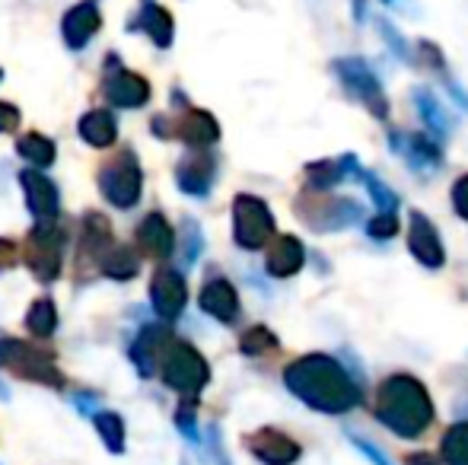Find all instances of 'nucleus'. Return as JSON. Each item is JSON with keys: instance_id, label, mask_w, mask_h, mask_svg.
<instances>
[{"instance_id": "f257e3e1", "label": "nucleus", "mask_w": 468, "mask_h": 465, "mask_svg": "<svg viewBox=\"0 0 468 465\" xmlns=\"http://www.w3.org/2000/svg\"><path fill=\"white\" fill-rule=\"evenodd\" d=\"M283 386L306 408L322 415H347L364 402V389L332 354H303L283 370Z\"/></svg>"}, {"instance_id": "f03ea898", "label": "nucleus", "mask_w": 468, "mask_h": 465, "mask_svg": "<svg viewBox=\"0 0 468 465\" xmlns=\"http://www.w3.org/2000/svg\"><path fill=\"white\" fill-rule=\"evenodd\" d=\"M376 421L401 440H420L431 430L437 408L427 386L411 373H392L376 389Z\"/></svg>"}, {"instance_id": "7ed1b4c3", "label": "nucleus", "mask_w": 468, "mask_h": 465, "mask_svg": "<svg viewBox=\"0 0 468 465\" xmlns=\"http://www.w3.org/2000/svg\"><path fill=\"white\" fill-rule=\"evenodd\" d=\"M332 70L354 102H360L376 122H388L386 90H382L379 77L373 74V68L364 61V58H338V61L332 64Z\"/></svg>"}, {"instance_id": "20e7f679", "label": "nucleus", "mask_w": 468, "mask_h": 465, "mask_svg": "<svg viewBox=\"0 0 468 465\" xmlns=\"http://www.w3.org/2000/svg\"><path fill=\"white\" fill-rule=\"evenodd\" d=\"M0 370H10L13 376L29 379V383L38 386H51V389L64 386V376L55 360L36 344L16 342V338H0Z\"/></svg>"}, {"instance_id": "39448f33", "label": "nucleus", "mask_w": 468, "mask_h": 465, "mask_svg": "<svg viewBox=\"0 0 468 465\" xmlns=\"http://www.w3.org/2000/svg\"><path fill=\"white\" fill-rule=\"evenodd\" d=\"M296 214L313 233H338L351 230L364 220V207L354 198H313V195H303L296 201Z\"/></svg>"}, {"instance_id": "423d86ee", "label": "nucleus", "mask_w": 468, "mask_h": 465, "mask_svg": "<svg viewBox=\"0 0 468 465\" xmlns=\"http://www.w3.org/2000/svg\"><path fill=\"white\" fill-rule=\"evenodd\" d=\"M233 239L246 252L271 246L274 239V214L255 195H236L233 198Z\"/></svg>"}, {"instance_id": "0eeeda50", "label": "nucleus", "mask_w": 468, "mask_h": 465, "mask_svg": "<svg viewBox=\"0 0 468 465\" xmlns=\"http://www.w3.org/2000/svg\"><path fill=\"white\" fill-rule=\"evenodd\" d=\"M160 366H163V383L188 398H195L210 379V366H207V360H204V354L197 348H191L188 342L169 344Z\"/></svg>"}, {"instance_id": "6e6552de", "label": "nucleus", "mask_w": 468, "mask_h": 465, "mask_svg": "<svg viewBox=\"0 0 468 465\" xmlns=\"http://www.w3.org/2000/svg\"><path fill=\"white\" fill-rule=\"evenodd\" d=\"M141 188H144V173H141V163L131 150H124L122 156L102 166L99 173V192L109 205L115 207H134L141 201Z\"/></svg>"}, {"instance_id": "1a4fd4ad", "label": "nucleus", "mask_w": 468, "mask_h": 465, "mask_svg": "<svg viewBox=\"0 0 468 465\" xmlns=\"http://www.w3.org/2000/svg\"><path fill=\"white\" fill-rule=\"evenodd\" d=\"M23 259L38 280H55L64 265V233L58 230V224H36L26 239Z\"/></svg>"}, {"instance_id": "9d476101", "label": "nucleus", "mask_w": 468, "mask_h": 465, "mask_svg": "<svg viewBox=\"0 0 468 465\" xmlns=\"http://www.w3.org/2000/svg\"><path fill=\"white\" fill-rule=\"evenodd\" d=\"M102 93L118 109H141L150 100V83L134 70L118 68L115 58H109V68H105L102 77Z\"/></svg>"}, {"instance_id": "9b49d317", "label": "nucleus", "mask_w": 468, "mask_h": 465, "mask_svg": "<svg viewBox=\"0 0 468 465\" xmlns=\"http://www.w3.org/2000/svg\"><path fill=\"white\" fill-rule=\"evenodd\" d=\"M19 185L26 195V207L36 217V224H58V214H61V195L51 179H45V173L38 169H23L19 173Z\"/></svg>"}, {"instance_id": "f8f14e48", "label": "nucleus", "mask_w": 468, "mask_h": 465, "mask_svg": "<svg viewBox=\"0 0 468 465\" xmlns=\"http://www.w3.org/2000/svg\"><path fill=\"white\" fill-rule=\"evenodd\" d=\"M249 453L261 465H296L303 456V447L290 434L278 428H259L246 437Z\"/></svg>"}, {"instance_id": "ddd939ff", "label": "nucleus", "mask_w": 468, "mask_h": 465, "mask_svg": "<svg viewBox=\"0 0 468 465\" xmlns=\"http://www.w3.org/2000/svg\"><path fill=\"white\" fill-rule=\"evenodd\" d=\"M408 252L424 268H431V271L446 265V248L443 239H440V230L424 211H411V220H408Z\"/></svg>"}, {"instance_id": "4468645a", "label": "nucleus", "mask_w": 468, "mask_h": 465, "mask_svg": "<svg viewBox=\"0 0 468 465\" xmlns=\"http://www.w3.org/2000/svg\"><path fill=\"white\" fill-rule=\"evenodd\" d=\"M150 303H154L156 316L166 319V322H176L188 303L186 278L179 271H173V268H160L154 274V284H150Z\"/></svg>"}, {"instance_id": "2eb2a0df", "label": "nucleus", "mask_w": 468, "mask_h": 465, "mask_svg": "<svg viewBox=\"0 0 468 465\" xmlns=\"http://www.w3.org/2000/svg\"><path fill=\"white\" fill-rule=\"evenodd\" d=\"M357 156L345 153V156H335V160H315L303 169V188L309 195H328L332 188H338L347 175H357Z\"/></svg>"}, {"instance_id": "dca6fc26", "label": "nucleus", "mask_w": 468, "mask_h": 465, "mask_svg": "<svg viewBox=\"0 0 468 465\" xmlns=\"http://www.w3.org/2000/svg\"><path fill=\"white\" fill-rule=\"evenodd\" d=\"M176 182L191 198H204L217 182V156H210L207 150H191L176 166Z\"/></svg>"}, {"instance_id": "f3484780", "label": "nucleus", "mask_w": 468, "mask_h": 465, "mask_svg": "<svg viewBox=\"0 0 468 465\" xmlns=\"http://www.w3.org/2000/svg\"><path fill=\"white\" fill-rule=\"evenodd\" d=\"M99 26H102L99 0H80V4L64 13V23H61L64 45H68L70 51H83L90 45V38L99 32Z\"/></svg>"}, {"instance_id": "a211bd4d", "label": "nucleus", "mask_w": 468, "mask_h": 465, "mask_svg": "<svg viewBox=\"0 0 468 465\" xmlns=\"http://www.w3.org/2000/svg\"><path fill=\"white\" fill-rule=\"evenodd\" d=\"M388 147H392L399 156H405L408 166H414V169L443 166V150H440V143L427 134H401V131H392V134H388Z\"/></svg>"}, {"instance_id": "6ab92c4d", "label": "nucleus", "mask_w": 468, "mask_h": 465, "mask_svg": "<svg viewBox=\"0 0 468 465\" xmlns=\"http://www.w3.org/2000/svg\"><path fill=\"white\" fill-rule=\"evenodd\" d=\"M197 306H201L210 319H217V322H223V325L239 319V293H236V287L229 284L227 278L207 280V284L201 287Z\"/></svg>"}, {"instance_id": "aec40b11", "label": "nucleus", "mask_w": 468, "mask_h": 465, "mask_svg": "<svg viewBox=\"0 0 468 465\" xmlns=\"http://www.w3.org/2000/svg\"><path fill=\"white\" fill-rule=\"evenodd\" d=\"M169 137H179V141H186L188 147H195V150H207L220 141V124H217V118L210 112H204V109H188V112L173 124Z\"/></svg>"}, {"instance_id": "412c9836", "label": "nucleus", "mask_w": 468, "mask_h": 465, "mask_svg": "<svg viewBox=\"0 0 468 465\" xmlns=\"http://www.w3.org/2000/svg\"><path fill=\"white\" fill-rule=\"evenodd\" d=\"M137 246H141V252H147L150 259H160V261H166L169 255H173L176 233L160 211L147 214V217L137 224Z\"/></svg>"}, {"instance_id": "4be33fe9", "label": "nucleus", "mask_w": 468, "mask_h": 465, "mask_svg": "<svg viewBox=\"0 0 468 465\" xmlns=\"http://www.w3.org/2000/svg\"><path fill=\"white\" fill-rule=\"evenodd\" d=\"M306 265V248L296 236H274L271 246H268L265 268L271 278H293Z\"/></svg>"}, {"instance_id": "5701e85b", "label": "nucleus", "mask_w": 468, "mask_h": 465, "mask_svg": "<svg viewBox=\"0 0 468 465\" xmlns=\"http://www.w3.org/2000/svg\"><path fill=\"white\" fill-rule=\"evenodd\" d=\"M173 342H176V338L169 335V329H163V325H150V329L137 338L134 351H131L137 370H141L144 376H150V373L163 364V357H166V351H169V344H173Z\"/></svg>"}, {"instance_id": "b1692460", "label": "nucleus", "mask_w": 468, "mask_h": 465, "mask_svg": "<svg viewBox=\"0 0 468 465\" xmlns=\"http://www.w3.org/2000/svg\"><path fill=\"white\" fill-rule=\"evenodd\" d=\"M134 29H144L150 36V42L156 48H169L173 45V36H176V23H173V13L166 6L154 4V0H144L141 6V16H137Z\"/></svg>"}, {"instance_id": "393cba45", "label": "nucleus", "mask_w": 468, "mask_h": 465, "mask_svg": "<svg viewBox=\"0 0 468 465\" xmlns=\"http://www.w3.org/2000/svg\"><path fill=\"white\" fill-rule=\"evenodd\" d=\"M77 131H80V137L90 143V147H109V143H115V137H118V122L109 109H93V112H87L80 118Z\"/></svg>"}, {"instance_id": "a878e982", "label": "nucleus", "mask_w": 468, "mask_h": 465, "mask_svg": "<svg viewBox=\"0 0 468 465\" xmlns=\"http://www.w3.org/2000/svg\"><path fill=\"white\" fill-rule=\"evenodd\" d=\"M16 153L23 156L32 169H48L51 163H55L58 150H55V141H51V137L32 131V134H23L16 141Z\"/></svg>"}, {"instance_id": "bb28decb", "label": "nucleus", "mask_w": 468, "mask_h": 465, "mask_svg": "<svg viewBox=\"0 0 468 465\" xmlns=\"http://www.w3.org/2000/svg\"><path fill=\"white\" fill-rule=\"evenodd\" d=\"M414 106H418L420 118H424V124L433 131V134H437V137L450 134V118H446L443 106H440V100L431 93V90H427V87L414 90Z\"/></svg>"}, {"instance_id": "cd10ccee", "label": "nucleus", "mask_w": 468, "mask_h": 465, "mask_svg": "<svg viewBox=\"0 0 468 465\" xmlns=\"http://www.w3.org/2000/svg\"><path fill=\"white\" fill-rule=\"evenodd\" d=\"M440 456L446 465H468V421H456L446 428Z\"/></svg>"}, {"instance_id": "c85d7f7f", "label": "nucleus", "mask_w": 468, "mask_h": 465, "mask_svg": "<svg viewBox=\"0 0 468 465\" xmlns=\"http://www.w3.org/2000/svg\"><path fill=\"white\" fill-rule=\"evenodd\" d=\"M102 274L105 278H115V280H128L134 278L137 271H141V261H137V255L131 252L128 246H112L109 255L102 259Z\"/></svg>"}, {"instance_id": "c756f323", "label": "nucleus", "mask_w": 468, "mask_h": 465, "mask_svg": "<svg viewBox=\"0 0 468 465\" xmlns=\"http://www.w3.org/2000/svg\"><path fill=\"white\" fill-rule=\"evenodd\" d=\"M93 428L99 430V437H102V443H105V449H109V453H122V449H124V421H122V415H115V411H96Z\"/></svg>"}, {"instance_id": "7c9ffc66", "label": "nucleus", "mask_w": 468, "mask_h": 465, "mask_svg": "<svg viewBox=\"0 0 468 465\" xmlns=\"http://www.w3.org/2000/svg\"><path fill=\"white\" fill-rule=\"evenodd\" d=\"M26 329L32 332L36 338H48L51 332L58 329V310L51 300H36V303L29 306V312H26Z\"/></svg>"}, {"instance_id": "2f4dec72", "label": "nucleus", "mask_w": 468, "mask_h": 465, "mask_svg": "<svg viewBox=\"0 0 468 465\" xmlns=\"http://www.w3.org/2000/svg\"><path fill=\"white\" fill-rule=\"evenodd\" d=\"M357 179L367 185V192H370L376 211H382V214H395V211H399V195H395L392 188H388L386 182L379 179V175L370 173V169H360Z\"/></svg>"}, {"instance_id": "473e14b6", "label": "nucleus", "mask_w": 468, "mask_h": 465, "mask_svg": "<svg viewBox=\"0 0 468 465\" xmlns=\"http://www.w3.org/2000/svg\"><path fill=\"white\" fill-rule=\"evenodd\" d=\"M239 351L246 354V357H265V354H274L278 351V335H274L271 329H265V325H252V329L242 335Z\"/></svg>"}, {"instance_id": "72a5a7b5", "label": "nucleus", "mask_w": 468, "mask_h": 465, "mask_svg": "<svg viewBox=\"0 0 468 465\" xmlns=\"http://www.w3.org/2000/svg\"><path fill=\"white\" fill-rule=\"evenodd\" d=\"M399 233V214H376V217L367 220V236L376 242H386Z\"/></svg>"}, {"instance_id": "f704fd0d", "label": "nucleus", "mask_w": 468, "mask_h": 465, "mask_svg": "<svg viewBox=\"0 0 468 465\" xmlns=\"http://www.w3.org/2000/svg\"><path fill=\"white\" fill-rule=\"evenodd\" d=\"M376 29H379V36L386 38L388 45H392V51L401 58V61H411V55H408V42H405V38H401V32L395 29V26L388 23V19L376 16Z\"/></svg>"}, {"instance_id": "c9c22d12", "label": "nucleus", "mask_w": 468, "mask_h": 465, "mask_svg": "<svg viewBox=\"0 0 468 465\" xmlns=\"http://www.w3.org/2000/svg\"><path fill=\"white\" fill-rule=\"evenodd\" d=\"M347 440H351V443H354V449H357V453H364V456H367V460H370L373 465H392V462H388V456H386V453H382V449H379V447H376V443H373V440H367V437H357V434H347Z\"/></svg>"}, {"instance_id": "e433bc0d", "label": "nucleus", "mask_w": 468, "mask_h": 465, "mask_svg": "<svg viewBox=\"0 0 468 465\" xmlns=\"http://www.w3.org/2000/svg\"><path fill=\"white\" fill-rule=\"evenodd\" d=\"M452 211L468 224V173L452 182Z\"/></svg>"}, {"instance_id": "4c0bfd02", "label": "nucleus", "mask_w": 468, "mask_h": 465, "mask_svg": "<svg viewBox=\"0 0 468 465\" xmlns=\"http://www.w3.org/2000/svg\"><path fill=\"white\" fill-rule=\"evenodd\" d=\"M19 128V109L10 102H0V134H10Z\"/></svg>"}, {"instance_id": "58836bf2", "label": "nucleus", "mask_w": 468, "mask_h": 465, "mask_svg": "<svg viewBox=\"0 0 468 465\" xmlns=\"http://www.w3.org/2000/svg\"><path fill=\"white\" fill-rule=\"evenodd\" d=\"M19 261V246L10 239H0V271H6V268H13Z\"/></svg>"}, {"instance_id": "ea45409f", "label": "nucleus", "mask_w": 468, "mask_h": 465, "mask_svg": "<svg viewBox=\"0 0 468 465\" xmlns=\"http://www.w3.org/2000/svg\"><path fill=\"white\" fill-rule=\"evenodd\" d=\"M405 465H437V456L433 453H414V456H408Z\"/></svg>"}, {"instance_id": "a19ab883", "label": "nucleus", "mask_w": 468, "mask_h": 465, "mask_svg": "<svg viewBox=\"0 0 468 465\" xmlns=\"http://www.w3.org/2000/svg\"><path fill=\"white\" fill-rule=\"evenodd\" d=\"M0 396H6V392H4V386H0Z\"/></svg>"}, {"instance_id": "79ce46f5", "label": "nucleus", "mask_w": 468, "mask_h": 465, "mask_svg": "<svg viewBox=\"0 0 468 465\" xmlns=\"http://www.w3.org/2000/svg\"><path fill=\"white\" fill-rule=\"evenodd\" d=\"M0 77H4V70H0Z\"/></svg>"}, {"instance_id": "37998d69", "label": "nucleus", "mask_w": 468, "mask_h": 465, "mask_svg": "<svg viewBox=\"0 0 468 465\" xmlns=\"http://www.w3.org/2000/svg\"><path fill=\"white\" fill-rule=\"evenodd\" d=\"M386 4H392V0H386Z\"/></svg>"}]
</instances>
